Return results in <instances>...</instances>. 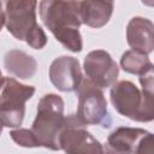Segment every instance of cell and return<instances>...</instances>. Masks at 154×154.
Instances as JSON below:
<instances>
[{"mask_svg": "<svg viewBox=\"0 0 154 154\" xmlns=\"http://www.w3.org/2000/svg\"><path fill=\"white\" fill-rule=\"evenodd\" d=\"M85 124L77 117L72 116L65 119L63 131L59 137V146L63 147L66 152H96L101 153L102 149L100 143L87 132L83 126Z\"/></svg>", "mask_w": 154, "mask_h": 154, "instance_id": "52a82bcc", "label": "cell"}, {"mask_svg": "<svg viewBox=\"0 0 154 154\" xmlns=\"http://www.w3.org/2000/svg\"><path fill=\"white\" fill-rule=\"evenodd\" d=\"M2 125H4V124H2L1 120H0V134H1V130H2Z\"/></svg>", "mask_w": 154, "mask_h": 154, "instance_id": "e0dca14e", "label": "cell"}, {"mask_svg": "<svg viewBox=\"0 0 154 154\" xmlns=\"http://www.w3.org/2000/svg\"><path fill=\"white\" fill-rule=\"evenodd\" d=\"M112 11L113 4L109 0H83L79 2L82 23L93 28H100L106 24Z\"/></svg>", "mask_w": 154, "mask_h": 154, "instance_id": "8fae6325", "label": "cell"}, {"mask_svg": "<svg viewBox=\"0 0 154 154\" xmlns=\"http://www.w3.org/2000/svg\"><path fill=\"white\" fill-rule=\"evenodd\" d=\"M122 66L125 71L137 75H143L150 70H153V65L148 60V58L140 52L129 51L122 58Z\"/></svg>", "mask_w": 154, "mask_h": 154, "instance_id": "5bb4252c", "label": "cell"}, {"mask_svg": "<svg viewBox=\"0 0 154 154\" xmlns=\"http://www.w3.org/2000/svg\"><path fill=\"white\" fill-rule=\"evenodd\" d=\"M40 14L55 38L72 52L82 49L78 28L82 23L79 2L76 0H42Z\"/></svg>", "mask_w": 154, "mask_h": 154, "instance_id": "6da1fadb", "label": "cell"}, {"mask_svg": "<svg viewBox=\"0 0 154 154\" xmlns=\"http://www.w3.org/2000/svg\"><path fill=\"white\" fill-rule=\"evenodd\" d=\"M52 83L63 91L76 90L82 82L79 64L71 57H61L53 61L49 70Z\"/></svg>", "mask_w": 154, "mask_h": 154, "instance_id": "9c48e42d", "label": "cell"}, {"mask_svg": "<svg viewBox=\"0 0 154 154\" xmlns=\"http://www.w3.org/2000/svg\"><path fill=\"white\" fill-rule=\"evenodd\" d=\"M111 100L114 108L123 116L140 122L153 119V91L143 89L141 94L135 84L123 81L111 90Z\"/></svg>", "mask_w": 154, "mask_h": 154, "instance_id": "277c9868", "label": "cell"}, {"mask_svg": "<svg viewBox=\"0 0 154 154\" xmlns=\"http://www.w3.org/2000/svg\"><path fill=\"white\" fill-rule=\"evenodd\" d=\"M5 66L8 72H12L20 78H29L35 72L36 63L31 59V57L26 55L23 52L11 51L6 54Z\"/></svg>", "mask_w": 154, "mask_h": 154, "instance_id": "4fadbf2b", "label": "cell"}, {"mask_svg": "<svg viewBox=\"0 0 154 154\" xmlns=\"http://www.w3.org/2000/svg\"><path fill=\"white\" fill-rule=\"evenodd\" d=\"M35 89L23 85L13 78H5L0 88V120L5 126L20 125L24 117V105Z\"/></svg>", "mask_w": 154, "mask_h": 154, "instance_id": "5b68a950", "label": "cell"}, {"mask_svg": "<svg viewBox=\"0 0 154 154\" xmlns=\"http://www.w3.org/2000/svg\"><path fill=\"white\" fill-rule=\"evenodd\" d=\"M89 81L100 88L111 85L118 76V66L105 51H94L84 60Z\"/></svg>", "mask_w": 154, "mask_h": 154, "instance_id": "ba28073f", "label": "cell"}, {"mask_svg": "<svg viewBox=\"0 0 154 154\" xmlns=\"http://www.w3.org/2000/svg\"><path fill=\"white\" fill-rule=\"evenodd\" d=\"M5 14H4V12H2V8H1V2H0V30H1V28H2V25H4V23H5Z\"/></svg>", "mask_w": 154, "mask_h": 154, "instance_id": "2e32d148", "label": "cell"}, {"mask_svg": "<svg viewBox=\"0 0 154 154\" xmlns=\"http://www.w3.org/2000/svg\"><path fill=\"white\" fill-rule=\"evenodd\" d=\"M11 137L20 146H29V147H32V146H38L35 137L32 136L31 131L29 130H17V131H12L11 132Z\"/></svg>", "mask_w": 154, "mask_h": 154, "instance_id": "9a60e30c", "label": "cell"}, {"mask_svg": "<svg viewBox=\"0 0 154 154\" xmlns=\"http://www.w3.org/2000/svg\"><path fill=\"white\" fill-rule=\"evenodd\" d=\"M78 114L84 124H105L107 103L102 91L89 79H84L78 85Z\"/></svg>", "mask_w": 154, "mask_h": 154, "instance_id": "8992f818", "label": "cell"}, {"mask_svg": "<svg viewBox=\"0 0 154 154\" xmlns=\"http://www.w3.org/2000/svg\"><path fill=\"white\" fill-rule=\"evenodd\" d=\"M63 106V100L54 94L45 95L41 99L37 106V117L30 130L38 146L52 149L60 148L59 137L65 124Z\"/></svg>", "mask_w": 154, "mask_h": 154, "instance_id": "3957f363", "label": "cell"}, {"mask_svg": "<svg viewBox=\"0 0 154 154\" xmlns=\"http://www.w3.org/2000/svg\"><path fill=\"white\" fill-rule=\"evenodd\" d=\"M36 0H6V25L18 40H25L32 48L46 45V35L36 24Z\"/></svg>", "mask_w": 154, "mask_h": 154, "instance_id": "7a4b0ae2", "label": "cell"}, {"mask_svg": "<svg viewBox=\"0 0 154 154\" xmlns=\"http://www.w3.org/2000/svg\"><path fill=\"white\" fill-rule=\"evenodd\" d=\"M150 140L152 134L144 130L119 128L108 137V146L114 152H140L137 147Z\"/></svg>", "mask_w": 154, "mask_h": 154, "instance_id": "30bf717a", "label": "cell"}, {"mask_svg": "<svg viewBox=\"0 0 154 154\" xmlns=\"http://www.w3.org/2000/svg\"><path fill=\"white\" fill-rule=\"evenodd\" d=\"M152 23L143 18H134L128 26V41L134 51L149 53L153 49Z\"/></svg>", "mask_w": 154, "mask_h": 154, "instance_id": "7c38bea8", "label": "cell"}]
</instances>
